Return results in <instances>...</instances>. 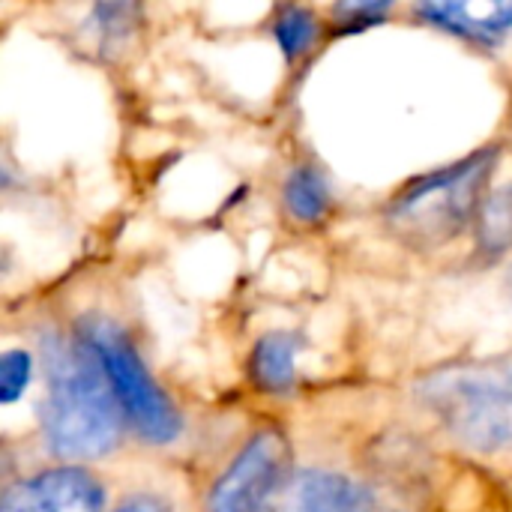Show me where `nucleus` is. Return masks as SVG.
<instances>
[{
    "label": "nucleus",
    "mask_w": 512,
    "mask_h": 512,
    "mask_svg": "<svg viewBox=\"0 0 512 512\" xmlns=\"http://www.w3.org/2000/svg\"><path fill=\"white\" fill-rule=\"evenodd\" d=\"M48 396L42 402V432L60 459H99L120 441V402L96 360L75 336L42 342Z\"/></svg>",
    "instance_id": "nucleus-1"
},
{
    "label": "nucleus",
    "mask_w": 512,
    "mask_h": 512,
    "mask_svg": "<svg viewBox=\"0 0 512 512\" xmlns=\"http://www.w3.org/2000/svg\"><path fill=\"white\" fill-rule=\"evenodd\" d=\"M498 150L486 147L468 159L405 186L384 210L387 228L411 249L432 252L456 240L486 201Z\"/></svg>",
    "instance_id": "nucleus-2"
},
{
    "label": "nucleus",
    "mask_w": 512,
    "mask_h": 512,
    "mask_svg": "<svg viewBox=\"0 0 512 512\" xmlns=\"http://www.w3.org/2000/svg\"><path fill=\"white\" fill-rule=\"evenodd\" d=\"M420 405L477 453L512 450V366L480 360L432 372L417 384Z\"/></svg>",
    "instance_id": "nucleus-3"
},
{
    "label": "nucleus",
    "mask_w": 512,
    "mask_h": 512,
    "mask_svg": "<svg viewBox=\"0 0 512 512\" xmlns=\"http://www.w3.org/2000/svg\"><path fill=\"white\" fill-rule=\"evenodd\" d=\"M78 339L96 354L120 408L123 417L135 426V432L153 444H168L180 435L183 420L174 408V402L159 390V384L150 378L144 360L138 357L129 336L108 318H84L78 324Z\"/></svg>",
    "instance_id": "nucleus-4"
},
{
    "label": "nucleus",
    "mask_w": 512,
    "mask_h": 512,
    "mask_svg": "<svg viewBox=\"0 0 512 512\" xmlns=\"http://www.w3.org/2000/svg\"><path fill=\"white\" fill-rule=\"evenodd\" d=\"M288 438L261 429L237 453L210 492V512H276L288 486Z\"/></svg>",
    "instance_id": "nucleus-5"
},
{
    "label": "nucleus",
    "mask_w": 512,
    "mask_h": 512,
    "mask_svg": "<svg viewBox=\"0 0 512 512\" xmlns=\"http://www.w3.org/2000/svg\"><path fill=\"white\" fill-rule=\"evenodd\" d=\"M366 486L333 471H300L288 480L276 512H372Z\"/></svg>",
    "instance_id": "nucleus-6"
},
{
    "label": "nucleus",
    "mask_w": 512,
    "mask_h": 512,
    "mask_svg": "<svg viewBox=\"0 0 512 512\" xmlns=\"http://www.w3.org/2000/svg\"><path fill=\"white\" fill-rule=\"evenodd\" d=\"M417 15L426 24H435L447 33H456L462 39L480 42V45H498L512 33V0L498 3H468V0H450V3H420Z\"/></svg>",
    "instance_id": "nucleus-7"
},
{
    "label": "nucleus",
    "mask_w": 512,
    "mask_h": 512,
    "mask_svg": "<svg viewBox=\"0 0 512 512\" xmlns=\"http://www.w3.org/2000/svg\"><path fill=\"white\" fill-rule=\"evenodd\" d=\"M51 512H102L105 492L81 468H51L33 477Z\"/></svg>",
    "instance_id": "nucleus-8"
},
{
    "label": "nucleus",
    "mask_w": 512,
    "mask_h": 512,
    "mask_svg": "<svg viewBox=\"0 0 512 512\" xmlns=\"http://www.w3.org/2000/svg\"><path fill=\"white\" fill-rule=\"evenodd\" d=\"M297 351L300 339L294 333H270L258 339L252 351V378L267 393H288L297 381Z\"/></svg>",
    "instance_id": "nucleus-9"
},
{
    "label": "nucleus",
    "mask_w": 512,
    "mask_h": 512,
    "mask_svg": "<svg viewBox=\"0 0 512 512\" xmlns=\"http://www.w3.org/2000/svg\"><path fill=\"white\" fill-rule=\"evenodd\" d=\"M285 204L300 222H318L330 210V183L315 165H297L285 180Z\"/></svg>",
    "instance_id": "nucleus-10"
},
{
    "label": "nucleus",
    "mask_w": 512,
    "mask_h": 512,
    "mask_svg": "<svg viewBox=\"0 0 512 512\" xmlns=\"http://www.w3.org/2000/svg\"><path fill=\"white\" fill-rule=\"evenodd\" d=\"M477 243L489 258L507 255L512 249V183L486 195L477 216Z\"/></svg>",
    "instance_id": "nucleus-11"
},
{
    "label": "nucleus",
    "mask_w": 512,
    "mask_h": 512,
    "mask_svg": "<svg viewBox=\"0 0 512 512\" xmlns=\"http://www.w3.org/2000/svg\"><path fill=\"white\" fill-rule=\"evenodd\" d=\"M273 33H276V42L285 51V57L294 60V57L306 54L312 48V42L318 39V18L303 6H282L273 21Z\"/></svg>",
    "instance_id": "nucleus-12"
},
{
    "label": "nucleus",
    "mask_w": 512,
    "mask_h": 512,
    "mask_svg": "<svg viewBox=\"0 0 512 512\" xmlns=\"http://www.w3.org/2000/svg\"><path fill=\"white\" fill-rule=\"evenodd\" d=\"M138 12H141V6H135V3H99V6H93L90 21L99 30L105 45H117L132 33Z\"/></svg>",
    "instance_id": "nucleus-13"
},
{
    "label": "nucleus",
    "mask_w": 512,
    "mask_h": 512,
    "mask_svg": "<svg viewBox=\"0 0 512 512\" xmlns=\"http://www.w3.org/2000/svg\"><path fill=\"white\" fill-rule=\"evenodd\" d=\"M33 357L27 351H6L0 360V399L12 405L30 384Z\"/></svg>",
    "instance_id": "nucleus-14"
},
{
    "label": "nucleus",
    "mask_w": 512,
    "mask_h": 512,
    "mask_svg": "<svg viewBox=\"0 0 512 512\" xmlns=\"http://www.w3.org/2000/svg\"><path fill=\"white\" fill-rule=\"evenodd\" d=\"M3 512H51L36 480H24V483H15L12 489H6L3 495Z\"/></svg>",
    "instance_id": "nucleus-15"
},
{
    "label": "nucleus",
    "mask_w": 512,
    "mask_h": 512,
    "mask_svg": "<svg viewBox=\"0 0 512 512\" xmlns=\"http://www.w3.org/2000/svg\"><path fill=\"white\" fill-rule=\"evenodd\" d=\"M390 6H393V3H381V0H372V3H342V6H336L333 12H336L345 24H351V27H366V24H375L381 15H387Z\"/></svg>",
    "instance_id": "nucleus-16"
},
{
    "label": "nucleus",
    "mask_w": 512,
    "mask_h": 512,
    "mask_svg": "<svg viewBox=\"0 0 512 512\" xmlns=\"http://www.w3.org/2000/svg\"><path fill=\"white\" fill-rule=\"evenodd\" d=\"M114 512H171L162 501H153V498H132V501H126L120 510Z\"/></svg>",
    "instance_id": "nucleus-17"
}]
</instances>
